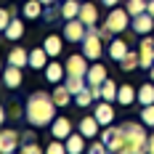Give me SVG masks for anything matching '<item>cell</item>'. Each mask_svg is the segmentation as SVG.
Segmentation results:
<instances>
[{
	"label": "cell",
	"instance_id": "cell-1",
	"mask_svg": "<svg viewBox=\"0 0 154 154\" xmlns=\"http://www.w3.org/2000/svg\"><path fill=\"white\" fill-rule=\"evenodd\" d=\"M24 117H27V122L32 128H43V125H51L56 120V101H53V96L45 91H35L27 98V106H24Z\"/></svg>",
	"mask_w": 154,
	"mask_h": 154
},
{
	"label": "cell",
	"instance_id": "cell-2",
	"mask_svg": "<svg viewBox=\"0 0 154 154\" xmlns=\"http://www.w3.org/2000/svg\"><path fill=\"white\" fill-rule=\"evenodd\" d=\"M120 130H122V141H120L117 152H146L149 133H146L143 122H122Z\"/></svg>",
	"mask_w": 154,
	"mask_h": 154
},
{
	"label": "cell",
	"instance_id": "cell-3",
	"mask_svg": "<svg viewBox=\"0 0 154 154\" xmlns=\"http://www.w3.org/2000/svg\"><path fill=\"white\" fill-rule=\"evenodd\" d=\"M80 45H82V53L91 61H98L101 59V53H104V37L98 35V24L96 27H88V35H85V40Z\"/></svg>",
	"mask_w": 154,
	"mask_h": 154
},
{
	"label": "cell",
	"instance_id": "cell-4",
	"mask_svg": "<svg viewBox=\"0 0 154 154\" xmlns=\"http://www.w3.org/2000/svg\"><path fill=\"white\" fill-rule=\"evenodd\" d=\"M130 21H133V16L128 14V8H109V16H106V29L112 35H120L130 27Z\"/></svg>",
	"mask_w": 154,
	"mask_h": 154
},
{
	"label": "cell",
	"instance_id": "cell-5",
	"mask_svg": "<svg viewBox=\"0 0 154 154\" xmlns=\"http://www.w3.org/2000/svg\"><path fill=\"white\" fill-rule=\"evenodd\" d=\"M85 35H88V24L80 21V19H69L64 24V40L66 43H82Z\"/></svg>",
	"mask_w": 154,
	"mask_h": 154
},
{
	"label": "cell",
	"instance_id": "cell-6",
	"mask_svg": "<svg viewBox=\"0 0 154 154\" xmlns=\"http://www.w3.org/2000/svg\"><path fill=\"white\" fill-rule=\"evenodd\" d=\"M64 66H66V75L69 77H85L88 75V56L85 53H72Z\"/></svg>",
	"mask_w": 154,
	"mask_h": 154
},
{
	"label": "cell",
	"instance_id": "cell-7",
	"mask_svg": "<svg viewBox=\"0 0 154 154\" xmlns=\"http://www.w3.org/2000/svg\"><path fill=\"white\" fill-rule=\"evenodd\" d=\"M138 56H141V69H146V72H149V69L154 66V37H152V35H143Z\"/></svg>",
	"mask_w": 154,
	"mask_h": 154
},
{
	"label": "cell",
	"instance_id": "cell-8",
	"mask_svg": "<svg viewBox=\"0 0 154 154\" xmlns=\"http://www.w3.org/2000/svg\"><path fill=\"white\" fill-rule=\"evenodd\" d=\"M130 29L136 32V35H152V29H154V16L149 14V11H143V14L133 16Z\"/></svg>",
	"mask_w": 154,
	"mask_h": 154
},
{
	"label": "cell",
	"instance_id": "cell-9",
	"mask_svg": "<svg viewBox=\"0 0 154 154\" xmlns=\"http://www.w3.org/2000/svg\"><path fill=\"white\" fill-rule=\"evenodd\" d=\"M21 82H24V72H21V66L8 64V69H3V85H5L8 91H16Z\"/></svg>",
	"mask_w": 154,
	"mask_h": 154
},
{
	"label": "cell",
	"instance_id": "cell-10",
	"mask_svg": "<svg viewBox=\"0 0 154 154\" xmlns=\"http://www.w3.org/2000/svg\"><path fill=\"white\" fill-rule=\"evenodd\" d=\"M106 53H109V59H112V61L120 64L125 56L130 53V48H128V43H125L122 37H117V35H114V37L109 40V45H106Z\"/></svg>",
	"mask_w": 154,
	"mask_h": 154
},
{
	"label": "cell",
	"instance_id": "cell-11",
	"mask_svg": "<svg viewBox=\"0 0 154 154\" xmlns=\"http://www.w3.org/2000/svg\"><path fill=\"white\" fill-rule=\"evenodd\" d=\"M93 117L101 122V128L112 125V122H114V109H112V101H104V98H101V104H96V109H93Z\"/></svg>",
	"mask_w": 154,
	"mask_h": 154
},
{
	"label": "cell",
	"instance_id": "cell-12",
	"mask_svg": "<svg viewBox=\"0 0 154 154\" xmlns=\"http://www.w3.org/2000/svg\"><path fill=\"white\" fill-rule=\"evenodd\" d=\"M106 77H109V75H106V66H104L101 61H96V64H91V66H88L85 80H88V85H91V88H98Z\"/></svg>",
	"mask_w": 154,
	"mask_h": 154
},
{
	"label": "cell",
	"instance_id": "cell-13",
	"mask_svg": "<svg viewBox=\"0 0 154 154\" xmlns=\"http://www.w3.org/2000/svg\"><path fill=\"white\" fill-rule=\"evenodd\" d=\"M19 138H21V133L19 130H0V152H14V149H19L21 143H19Z\"/></svg>",
	"mask_w": 154,
	"mask_h": 154
},
{
	"label": "cell",
	"instance_id": "cell-14",
	"mask_svg": "<svg viewBox=\"0 0 154 154\" xmlns=\"http://www.w3.org/2000/svg\"><path fill=\"white\" fill-rule=\"evenodd\" d=\"M77 130H80L85 138H96V136H101V122L91 114V117H82V120H80Z\"/></svg>",
	"mask_w": 154,
	"mask_h": 154
},
{
	"label": "cell",
	"instance_id": "cell-15",
	"mask_svg": "<svg viewBox=\"0 0 154 154\" xmlns=\"http://www.w3.org/2000/svg\"><path fill=\"white\" fill-rule=\"evenodd\" d=\"M101 141L106 143V149L117 152V149H120V141H122V130H120V128H112V125H106V128L101 130Z\"/></svg>",
	"mask_w": 154,
	"mask_h": 154
},
{
	"label": "cell",
	"instance_id": "cell-16",
	"mask_svg": "<svg viewBox=\"0 0 154 154\" xmlns=\"http://www.w3.org/2000/svg\"><path fill=\"white\" fill-rule=\"evenodd\" d=\"M69 133H72V120H69V117H56V120L51 122V136H53V138L66 141Z\"/></svg>",
	"mask_w": 154,
	"mask_h": 154
},
{
	"label": "cell",
	"instance_id": "cell-17",
	"mask_svg": "<svg viewBox=\"0 0 154 154\" xmlns=\"http://www.w3.org/2000/svg\"><path fill=\"white\" fill-rule=\"evenodd\" d=\"M64 77H66V66L59 61H51L45 66V80L51 82V85H59V82H64Z\"/></svg>",
	"mask_w": 154,
	"mask_h": 154
},
{
	"label": "cell",
	"instance_id": "cell-18",
	"mask_svg": "<svg viewBox=\"0 0 154 154\" xmlns=\"http://www.w3.org/2000/svg\"><path fill=\"white\" fill-rule=\"evenodd\" d=\"M80 21H85L88 27H96L98 24V5L96 3H82L80 5V16H77Z\"/></svg>",
	"mask_w": 154,
	"mask_h": 154
},
{
	"label": "cell",
	"instance_id": "cell-19",
	"mask_svg": "<svg viewBox=\"0 0 154 154\" xmlns=\"http://www.w3.org/2000/svg\"><path fill=\"white\" fill-rule=\"evenodd\" d=\"M24 154H37L40 152V143H37V133H32V130H24L21 133V146H19Z\"/></svg>",
	"mask_w": 154,
	"mask_h": 154
},
{
	"label": "cell",
	"instance_id": "cell-20",
	"mask_svg": "<svg viewBox=\"0 0 154 154\" xmlns=\"http://www.w3.org/2000/svg\"><path fill=\"white\" fill-rule=\"evenodd\" d=\"M117 101H120V106H130L133 101H138V91L125 82V85H120V91H117Z\"/></svg>",
	"mask_w": 154,
	"mask_h": 154
},
{
	"label": "cell",
	"instance_id": "cell-21",
	"mask_svg": "<svg viewBox=\"0 0 154 154\" xmlns=\"http://www.w3.org/2000/svg\"><path fill=\"white\" fill-rule=\"evenodd\" d=\"M43 48L48 51V56L56 59V56L64 51V35H61V37H59V35H48L45 40H43Z\"/></svg>",
	"mask_w": 154,
	"mask_h": 154
},
{
	"label": "cell",
	"instance_id": "cell-22",
	"mask_svg": "<svg viewBox=\"0 0 154 154\" xmlns=\"http://www.w3.org/2000/svg\"><path fill=\"white\" fill-rule=\"evenodd\" d=\"M43 11H45V3L43 0H27L24 8H21V14L27 16V19H43Z\"/></svg>",
	"mask_w": 154,
	"mask_h": 154
},
{
	"label": "cell",
	"instance_id": "cell-23",
	"mask_svg": "<svg viewBox=\"0 0 154 154\" xmlns=\"http://www.w3.org/2000/svg\"><path fill=\"white\" fill-rule=\"evenodd\" d=\"M29 66L32 69H45L48 66V51L45 48H32L29 51Z\"/></svg>",
	"mask_w": 154,
	"mask_h": 154
},
{
	"label": "cell",
	"instance_id": "cell-24",
	"mask_svg": "<svg viewBox=\"0 0 154 154\" xmlns=\"http://www.w3.org/2000/svg\"><path fill=\"white\" fill-rule=\"evenodd\" d=\"M64 143H66V152L69 154H80L85 149V136H82V133H69Z\"/></svg>",
	"mask_w": 154,
	"mask_h": 154
},
{
	"label": "cell",
	"instance_id": "cell-25",
	"mask_svg": "<svg viewBox=\"0 0 154 154\" xmlns=\"http://www.w3.org/2000/svg\"><path fill=\"white\" fill-rule=\"evenodd\" d=\"M3 35H5V40H11V43H14V40H21V37H24V24H21L19 19H11V24L3 29Z\"/></svg>",
	"mask_w": 154,
	"mask_h": 154
},
{
	"label": "cell",
	"instance_id": "cell-26",
	"mask_svg": "<svg viewBox=\"0 0 154 154\" xmlns=\"http://www.w3.org/2000/svg\"><path fill=\"white\" fill-rule=\"evenodd\" d=\"M138 104H141V106L154 104V80H152V82H143V85L138 88Z\"/></svg>",
	"mask_w": 154,
	"mask_h": 154
},
{
	"label": "cell",
	"instance_id": "cell-27",
	"mask_svg": "<svg viewBox=\"0 0 154 154\" xmlns=\"http://www.w3.org/2000/svg\"><path fill=\"white\" fill-rule=\"evenodd\" d=\"M8 64H16V66H29V53L24 51V48H14L11 53H8Z\"/></svg>",
	"mask_w": 154,
	"mask_h": 154
},
{
	"label": "cell",
	"instance_id": "cell-28",
	"mask_svg": "<svg viewBox=\"0 0 154 154\" xmlns=\"http://www.w3.org/2000/svg\"><path fill=\"white\" fill-rule=\"evenodd\" d=\"M51 96H53V101H56V106H66V104L72 101V96H75V93L69 91L66 85H56V91L51 93Z\"/></svg>",
	"mask_w": 154,
	"mask_h": 154
},
{
	"label": "cell",
	"instance_id": "cell-29",
	"mask_svg": "<svg viewBox=\"0 0 154 154\" xmlns=\"http://www.w3.org/2000/svg\"><path fill=\"white\" fill-rule=\"evenodd\" d=\"M120 69H122V72H133V69H141V56H138V51H130V53L125 56L122 61H120Z\"/></svg>",
	"mask_w": 154,
	"mask_h": 154
},
{
	"label": "cell",
	"instance_id": "cell-30",
	"mask_svg": "<svg viewBox=\"0 0 154 154\" xmlns=\"http://www.w3.org/2000/svg\"><path fill=\"white\" fill-rule=\"evenodd\" d=\"M117 91H120V88H117V82H114V80H104V82H101V98H104V101H117Z\"/></svg>",
	"mask_w": 154,
	"mask_h": 154
},
{
	"label": "cell",
	"instance_id": "cell-31",
	"mask_svg": "<svg viewBox=\"0 0 154 154\" xmlns=\"http://www.w3.org/2000/svg\"><path fill=\"white\" fill-rule=\"evenodd\" d=\"M80 5L82 3H77V0H64L61 3V16L69 21V19H77L80 16Z\"/></svg>",
	"mask_w": 154,
	"mask_h": 154
},
{
	"label": "cell",
	"instance_id": "cell-32",
	"mask_svg": "<svg viewBox=\"0 0 154 154\" xmlns=\"http://www.w3.org/2000/svg\"><path fill=\"white\" fill-rule=\"evenodd\" d=\"M93 101H96V96H93V88H91V85H88V88H82L80 93H75V104H77V106H82V109L91 106Z\"/></svg>",
	"mask_w": 154,
	"mask_h": 154
},
{
	"label": "cell",
	"instance_id": "cell-33",
	"mask_svg": "<svg viewBox=\"0 0 154 154\" xmlns=\"http://www.w3.org/2000/svg\"><path fill=\"white\" fill-rule=\"evenodd\" d=\"M146 5H149V0H128V14L130 16H138V14H143L146 11Z\"/></svg>",
	"mask_w": 154,
	"mask_h": 154
},
{
	"label": "cell",
	"instance_id": "cell-34",
	"mask_svg": "<svg viewBox=\"0 0 154 154\" xmlns=\"http://www.w3.org/2000/svg\"><path fill=\"white\" fill-rule=\"evenodd\" d=\"M141 122L146 125V128H154V104L141 109Z\"/></svg>",
	"mask_w": 154,
	"mask_h": 154
},
{
	"label": "cell",
	"instance_id": "cell-35",
	"mask_svg": "<svg viewBox=\"0 0 154 154\" xmlns=\"http://www.w3.org/2000/svg\"><path fill=\"white\" fill-rule=\"evenodd\" d=\"M45 152H48V154H61V152H66V143H61V138H53V141L45 146Z\"/></svg>",
	"mask_w": 154,
	"mask_h": 154
},
{
	"label": "cell",
	"instance_id": "cell-36",
	"mask_svg": "<svg viewBox=\"0 0 154 154\" xmlns=\"http://www.w3.org/2000/svg\"><path fill=\"white\" fill-rule=\"evenodd\" d=\"M11 19H14V11L11 8H0V32L11 24Z\"/></svg>",
	"mask_w": 154,
	"mask_h": 154
},
{
	"label": "cell",
	"instance_id": "cell-37",
	"mask_svg": "<svg viewBox=\"0 0 154 154\" xmlns=\"http://www.w3.org/2000/svg\"><path fill=\"white\" fill-rule=\"evenodd\" d=\"M88 149H91V154H104V152H106V143H104V141H101V143L96 141V143H91Z\"/></svg>",
	"mask_w": 154,
	"mask_h": 154
},
{
	"label": "cell",
	"instance_id": "cell-38",
	"mask_svg": "<svg viewBox=\"0 0 154 154\" xmlns=\"http://www.w3.org/2000/svg\"><path fill=\"white\" fill-rule=\"evenodd\" d=\"M146 152L154 154V133H149V141H146Z\"/></svg>",
	"mask_w": 154,
	"mask_h": 154
},
{
	"label": "cell",
	"instance_id": "cell-39",
	"mask_svg": "<svg viewBox=\"0 0 154 154\" xmlns=\"http://www.w3.org/2000/svg\"><path fill=\"white\" fill-rule=\"evenodd\" d=\"M98 3H101V5H106V8H114L120 0H98Z\"/></svg>",
	"mask_w": 154,
	"mask_h": 154
},
{
	"label": "cell",
	"instance_id": "cell-40",
	"mask_svg": "<svg viewBox=\"0 0 154 154\" xmlns=\"http://www.w3.org/2000/svg\"><path fill=\"white\" fill-rule=\"evenodd\" d=\"M3 122H5V109L0 106V128H3Z\"/></svg>",
	"mask_w": 154,
	"mask_h": 154
},
{
	"label": "cell",
	"instance_id": "cell-41",
	"mask_svg": "<svg viewBox=\"0 0 154 154\" xmlns=\"http://www.w3.org/2000/svg\"><path fill=\"white\" fill-rule=\"evenodd\" d=\"M146 11H149V14L154 16V0H149V5H146Z\"/></svg>",
	"mask_w": 154,
	"mask_h": 154
},
{
	"label": "cell",
	"instance_id": "cell-42",
	"mask_svg": "<svg viewBox=\"0 0 154 154\" xmlns=\"http://www.w3.org/2000/svg\"><path fill=\"white\" fill-rule=\"evenodd\" d=\"M149 80H154V66H152V69H149Z\"/></svg>",
	"mask_w": 154,
	"mask_h": 154
},
{
	"label": "cell",
	"instance_id": "cell-43",
	"mask_svg": "<svg viewBox=\"0 0 154 154\" xmlns=\"http://www.w3.org/2000/svg\"><path fill=\"white\" fill-rule=\"evenodd\" d=\"M43 3H45V5H51V3H56V0H43Z\"/></svg>",
	"mask_w": 154,
	"mask_h": 154
},
{
	"label": "cell",
	"instance_id": "cell-44",
	"mask_svg": "<svg viewBox=\"0 0 154 154\" xmlns=\"http://www.w3.org/2000/svg\"><path fill=\"white\" fill-rule=\"evenodd\" d=\"M0 72H3V64H0Z\"/></svg>",
	"mask_w": 154,
	"mask_h": 154
}]
</instances>
